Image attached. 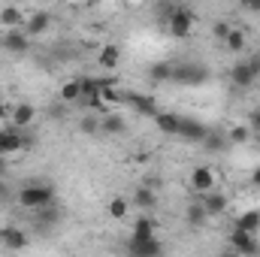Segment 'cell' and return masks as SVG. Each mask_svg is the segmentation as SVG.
Listing matches in <instances>:
<instances>
[{
    "mask_svg": "<svg viewBox=\"0 0 260 257\" xmlns=\"http://www.w3.org/2000/svg\"><path fill=\"white\" fill-rule=\"evenodd\" d=\"M15 200H18L21 209L40 212V209H46V206H55V188L46 185V182H27L24 188H18Z\"/></svg>",
    "mask_w": 260,
    "mask_h": 257,
    "instance_id": "cell-1",
    "label": "cell"
},
{
    "mask_svg": "<svg viewBox=\"0 0 260 257\" xmlns=\"http://www.w3.org/2000/svg\"><path fill=\"white\" fill-rule=\"evenodd\" d=\"M188 188L197 194V200H200V197H206V194H212L215 188H218V176H215V167L197 164L194 170H191V176H188Z\"/></svg>",
    "mask_w": 260,
    "mask_h": 257,
    "instance_id": "cell-2",
    "label": "cell"
},
{
    "mask_svg": "<svg viewBox=\"0 0 260 257\" xmlns=\"http://www.w3.org/2000/svg\"><path fill=\"white\" fill-rule=\"evenodd\" d=\"M34 148V139L21 130H12V127H3L0 130V157H12L18 151H27Z\"/></svg>",
    "mask_w": 260,
    "mask_h": 257,
    "instance_id": "cell-3",
    "label": "cell"
},
{
    "mask_svg": "<svg viewBox=\"0 0 260 257\" xmlns=\"http://www.w3.org/2000/svg\"><path fill=\"white\" fill-rule=\"evenodd\" d=\"M194 24H197V15L188 9V6H176V9H173V15L167 18V30H170L176 40H185V37H191Z\"/></svg>",
    "mask_w": 260,
    "mask_h": 257,
    "instance_id": "cell-4",
    "label": "cell"
},
{
    "mask_svg": "<svg viewBox=\"0 0 260 257\" xmlns=\"http://www.w3.org/2000/svg\"><path fill=\"white\" fill-rule=\"evenodd\" d=\"M230 245V251H236L239 257H257L260 254V242L257 236H251V233H245V230H236L233 227V233H230V239H227Z\"/></svg>",
    "mask_w": 260,
    "mask_h": 257,
    "instance_id": "cell-5",
    "label": "cell"
},
{
    "mask_svg": "<svg viewBox=\"0 0 260 257\" xmlns=\"http://www.w3.org/2000/svg\"><path fill=\"white\" fill-rule=\"evenodd\" d=\"M37 121V109H34V103H15L12 109H9V127L12 130H24L30 127Z\"/></svg>",
    "mask_w": 260,
    "mask_h": 257,
    "instance_id": "cell-6",
    "label": "cell"
},
{
    "mask_svg": "<svg viewBox=\"0 0 260 257\" xmlns=\"http://www.w3.org/2000/svg\"><path fill=\"white\" fill-rule=\"evenodd\" d=\"M157 236V221L151 215H139L130 221V239L133 242H145V239H154Z\"/></svg>",
    "mask_w": 260,
    "mask_h": 257,
    "instance_id": "cell-7",
    "label": "cell"
},
{
    "mask_svg": "<svg viewBox=\"0 0 260 257\" xmlns=\"http://www.w3.org/2000/svg\"><path fill=\"white\" fill-rule=\"evenodd\" d=\"M260 70L254 61H242V64H236L233 70H230V82L236 85V88H251L254 82H257Z\"/></svg>",
    "mask_w": 260,
    "mask_h": 257,
    "instance_id": "cell-8",
    "label": "cell"
},
{
    "mask_svg": "<svg viewBox=\"0 0 260 257\" xmlns=\"http://www.w3.org/2000/svg\"><path fill=\"white\" fill-rule=\"evenodd\" d=\"M49 24H52V12H49V9H37V12L27 15V21H24V34H27V37H40V34L49 30Z\"/></svg>",
    "mask_w": 260,
    "mask_h": 257,
    "instance_id": "cell-9",
    "label": "cell"
},
{
    "mask_svg": "<svg viewBox=\"0 0 260 257\" xmlns=\"http://www.w3.org/2000/svg\"><path fill=\"white\" fill-rule=\"evenodd\" d=\"M0 239H3V245H6L9 254H18V251L27 248V233L18 230V227H6V230L0 233Z\"/></svg>",
    "mask_w": 260,
    "mask_h": 257,
    "instance_id": "cell-10",
    "label": "cell"
},
{
    "mask_svg": "<svg viewBox=\"0 0 260 257\" xmlns=\"http://www.w3.org/2000/svg\"><path fill=\"white\" fill-rule=\"evenodd\" d=\"M24 21H27L24 9H18V6H3L0 9V24L6 30H24Z\"/></svg>",
    "mask_w": 260,
    "mask_h": 257,
    "instance_id": "cell-11",
    "label": "cell"
},
{
    "mask_svg": "<svg viewBox=\"0 0 260 257\" xmlns=\"http://www.w3.org/2000/svg\"><path fill=\"white\" fill-rule=\"evenodd\" d=\"M200 203H203V209H206V215L209 218H218V215H224L227 212V194H206V197H200Z\"/></svg>",
    "mask_w": 260,
    "mask_h": 257,
    "instance_id": "cell-12",
    "label": "cell"
},
{
    "mask_svg": "<svg viewBox=\"0 0 260 257\" xmlns=\"http://www.w3.org/2000/svg\"><path fill=\"white\" fill-rule=\"evenodd\" d=\"M206 133H209V130L203 127L200 121H194V118H179V136H182V139H188V142H203Z\"/></svg>",
    "mask_w": 260,
    "mask_h": 257,
    "instance_id": "cell-13",
    "label": "cell"
},
{
    "mask_svg": "<svg viewBox=\"0 0 260 257\" xmlns=\"http://www.w3.org/2000/svg\"><path fill=\"white\" fill-rule=\"evenodd\" d=\"M3 46H6L9 52H15V55H24V52L30 49V37H27L24 30H6Z\"/></svg>",
    "mask_w": 260,
    "mask_h": 257,
    "instance_id": "cell-14",
    "label": "cell"
},
{
    "mask_svg": "<svg viewBox=\"0 0 260 257\" xmlns=\"http://www.w3.org/2000/svg\"><path fill=\"white\" fill-rule=\"evenodd\" d=\"M97 64H100V70H106V73H112L115 67L121 64V49L118 46H103L100 52H97Z\"/></svg>",
    "mask_w": 260,
    "mask_h": 257,
    "instance_id": "cell-15",
    "label": "cell"
},
{
    "mask_svg": "<svg viewBox=\"0 0 260 257\" xmlns=\"http://www.w3.org/2000/svg\"><path fill=\"white\" fill-rule=\"evenodd\" d=\"M58 100L61 103H82V79H67L58 88Z\"/></svg>",
    "mask_w": 260,
    "mask_h": 257,
    "instance_id": "cell-16",
    "label": "cell"
},
{
    "mask_svg": "<svg viewBox=\"0 0 260 257\" xmlns=\"http://www.w3.org/2000/svg\"><path fill=\"white\" fill-rule=\"evenodd\" d=\"M160 239L154 236V239H145V242H133L130 239V254L133 257H160Z\"/></svg>",
    "mask_w": 260,
    "mask_h": 257,
    "instance_id": "cell-17",
    "label": "cell"
},
{
    "mask_svg": "<svg viewBox=\"0 0 260 257\" xmlns=\"http://www.w3.org/2000/svg\"><path fill=\"white\" fill-rule=\"evenodd\" d=\"M206 221H209V215H206L203 203L194 200V203L185 209V224H188V227H194V230H200V227H206Z\"/></svg>",
    "mask_w": 260,
    "mask_h": 257,
    "instance_id": "cell-18",
    "label": "cell"
},
{
    "mask_svg": "<svg viewBox=\"0 0 260 257\" xmlns=\"http://www.w3.org/2000/svg\"><path fill=\"white\" fill-rule=\"evenodd\" d=\"M106 215L115 218V221H127L130 218V200L127 197H112L106 203Z\"/></svg>",
    "mask_w": 260,
    "mask_h": 257,
    "instance_id": "cell-19",
    "label": "cell"
},
{
    "mask_svg": "<svg viewBox=\"0 0 260 257\" xmlns=\"http://www.w3.org/2000/svg\"><path fill=\"white\" fill-rule=\"evenodd\" d=\"M224 136H227V145H245L254 133H251V127H248L245 121H239V124H233V127L224 130Z\"/></svg>",
    "mask_w": 260,
    "mask_h": 257,
    "instance_id": "cell-20",
    "label": "cell"
},
{
    "mask_svg": "<svg viewBox=\"0 0 260 257\" xmlns=\"http://www.w3.org/2000/svg\"><path fill=\"white\" fill-rule=\"evenodd\" d=\"M245 46H248V34H245L242 27H233V30L227 34V40H224V49H227V52H233V55L245 52Z\"/></svg>",
    "mask_w": 260,
    "mask_h": 257,
    "instance_id": "cell-21",
    "label": "cell"
},
{
    "mask_svg": "<svg viewBox=\"0 0 260 257\" xmlns=\"http://www.w3.org/2000/svg\"><path fill=\"white\" fill-rule=\"evenodd\" d=\"M154 127L160 130V133L179 136V115H173V112H154Z\"/></svg>",
    "mask_w": 260,
    "mask_h": 257,
    "instance_id": "cell-22",
    "label": "cell"
},
{
    "mask_svg": "<svg viewBox=\"0 0 260 257\" xmlns=\"http://www.w3.org/2000/svg\"><path fill=\"white\" fill-rule=\"evenodd\" d=\"M236 230H245V233L257 236V233H260V212H257V209H251V212H242V215L236 218Z\"/></svg>",
    "mask_w": 260,
    "mask_h": 257,
    "instance_id": "cell-23",
    "label": "cell"
},
{
    "mask_svg": "<svg viewBox=\"0 0 260 257\" xmlns=\"http://www.w3.org/2000/svg\"><path fill=\"white\" fill-rule=\"evenodd\" d=\"M100 130H103V133H115V136H118V133H124V130H127V124H124V118H121L118 112H106V115L100 118Z\"/></svg>",
    "mask_w": 260,
    "mask_h": 257,
    "instance_id": "cell-24",
    "label": "cell"
},
{
    "mask_svg": "<svg viewBox=\"0 0 260 257\" xmlns=\"http://www.w3.org/2000/svg\"><path fill=\"white\" fill-rule=\"evenodd\" d=\"M130 203L148 212V209H154V206H157V194L151 191V188H136V194L130 197Z\"/></svg>",
    "mask_w": 260,
    "mask_h": 257,
    "instance_id": "cell-25",
    "label": "cell"
},
{
    "mask_svg": "<svg viewBox=\"0 0 260 257\" xmlns=\"http://www.w3.org/2000/svg\"><path fill=\"white\" fill-rule=\"evenodd\" d=\"M203 148H206V151H224V148H227V136H224L221 130H209L206 139H203Z\"/></svg>",
    "mask_w": 260,
    "mask_h": 257,
    "instance_id": "cell-26",
    "label": "cell"
},
{
    "mask_svg": "<svg viewBox=\"0 0 260 257\" xmlns=\"http://www.w3.org/2000/svg\"><path fill=\"white\" fill-rule=\"evenodd\" d=\"M173 76H176V79H182V82H200V79H206V70L182 64V67H176V70H173Z\"/></svg>",
    "mask_w": 260,
    "mask_h": 257,
    "instance_id": "cell-27",
    "label": "cell"
},
{
    "mask_svg": "<svg viewBox=\"0 0 260 257\" xmlns=\"http://www.w3.org/2000/svg\"><path fill=\"white\" fill-rule=\"evenodd\" d=\"M34 215H40V218H37L40 224H55V221H58V209H55V206H46V209H40V212H34Z\"/></svg>",
    "mask_w": 260,
    "mask_h": 257,
    "instance_id": "cell-28",
    "label": "cell"
},
{
    "mask_svg": "<svg viewBox=\"0 0 260 257\" xmlns=\"http://www.w3.org/2000/svg\"><path fill=\"white\" fill-rule=\"evenodd\" d=\"M170 76H173V67H170V64H154V67H151V79L164 82V79H170Z\"/></svg>",
    "mask_w": 260,
    "mask_h": 257,
    "instance_id": "cell-29",
    "label": "cell"
},
{
    "mask_svg": "<svg viewBox=\"0 0 260 257\" xmlns=\"http://www.w3.org/2000/svg\"><path fill=\"white\" fill-rule=\"evenodd\" d=\"M230 30H233V24H227V21H215V24H212V34H215L221 43L227 40V34H230Z\"/></svg>",
    "mask_w": 260,
    "mask_h": 257,
    "instance_id": "cell-30",
    "label": "cell"
},
{
    "mask_svg": "<svg viewBox=\"0 0 260 257\" xmlns=\"http://www.w3.org/2000/svg\"><path fill=\"white\" fill-rule=\"evenodd\" d=\"M245 124L251 127V133H254V136H260V109H254V112L248 115V121H245Z\"/></svg>",
    "mask_w": 260,
    "mask_h": 257,
    "instance_id": "cell-31",
    "label": "cell"
},
{
    "mask_svg": "<svg viewBox=\"0 0 260 257\" xmlns=\"http://www.w3.org/2000/svg\"><path fill=\"white\" fill-rule=\"evenodd\" d=\"M9 109H12L9 103H0V121H9Z\"/></svg>",
    "mask_w": 260,
    "mask_h": 257,
    "instance_id": "cell-32",
    "label": "cell"
},
{
    "mask_svg": "<svg viewBox=\"0 0 260 257\" xmlns=\"http://www.w3.org/2000/svg\"><path fill=\"white\" fill-rule=\"evenodd\" d=\"M251 188H260V167L251 170Z\"/></svg>",
    "mask_w": 260,
    "mask_h": 257,
    "instance_id": "cell-33",
    "label": "cell"
},
{
    "mask_svg": "<svg viewBox=\"0 0 260 257\" xmlns=\"http://www.w3.org/2000/svg\"><path fill=\"white\" fill-rule=\"evenodd\" d=\"M6 167H9V157H0V179L6 176Z\"/></svg>",
    "mask_w": 260,
    "mask_h": 257,
    "instance_id": "cell-34",
    "label": "cell"
},
{
    "mask_svg": "<svg viewBox=\"0 0 260 257\" xmlns=\"http://www.w3.org/2000/svg\"><path fill=\"white\" fill-rule=\"evenodd\" d=\"M6 194H9V188H6V179H0V200H3Z\"/></svg>",
    "mask_w": 260,
    "mask_h": 257,
    "instance_id": "cell-35",
    "label": "cell"
},
{
    "mask_svg": "<svg viewBox=\"0 0 260 257\" xmlns=\"http://www.w3.org/2000/svg\"><path fill=\"white\" fill-rule=\"evenodd\" d=\"M218 257H239V254H236V251H230V248H224V251H221Z\"/></svg>",
    "mask_w": 260,
    "mask_h": 257,
    "instance_id": "cell-36",
    "label": "cell"
},
{
    "mask_svg": "<svg viewBox=\"0 0 260 257\" xmlns=\"http://www.w3.org/2000/svg\"><path fill=\"white\" fill-rule=\"evenodd\" d=\"M6 257H21V254H6Z\"/></svg>",
    "mask_w": 260,
    "mask_h": 257,
    "instance_id": "cell-37",
    "label": "cell"
},
{
    "mask_svg": "<svg viewBox=\"0 0 260 257\" xmlns=\"http://www.w3.org/2000/svg\"><path fill=\"white\" fill-rule=\"evenodd\" d=\"M257 15H260V9H257Z\"/></svg>",
    "mask_w": 260,
    "mask_h": 257,
    "instance_id": "cell-38",
    "label": "cell"
}]
</instances>
